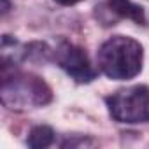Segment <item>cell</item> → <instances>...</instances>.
I'll use <instances>...</instances> for the list:
<instances>
[{"label":"cell","mask_w":149,"mask_h":149,"mask_svg":"<svg viewBox=\"0 0 149 149\" xmlns=\"http://www.w3.org/2000/svg\"><path fill=\"white\" fill-rule=\"evenodd\" d=\"M53 98L51 88L33 74L4 72L2 79V104L9 109L42 107Z\"/></svg>","instance_id":"obj_2"},{"label":"cell","mask_w":149,"mask_h":149,"mask_svg":"<svg viewBox=\"0 0 149 149\" xmlns=\"http://www.w3.org/2000/svg\"><path fill=\"white\" fill-rule=\"evenodd\" d=\"M109 114L118 123L139 125L149 121V88L144 84L119 90L105 98Z\"/></svg>","instance_id":"obj_3"},{"label":"cell","mask_w":149,"mask_h":149,"mask_svg":"<svg viewBox=\"0 0 149 149\" xmlns=\"http://www.w3.org/2000/svg\"><path fill=\"white\" fill-rule=\"evenodd\" d=\"M54 2H58L61 6H76V4L83 2V0H54Z\"/></svg>","instance_id":"obj_7"},{"label":"cell","mask_w":149,"mask_h":149,"mask_svg":"<svg viewBox=\"0 0 149 149\" xmlns=\"http://www.w3.org/2000/svg\"><path fill=\"white\" fill-rule=\"evenodd\" d=\"M97 60L104 76H107L109 79L125 81L133 79L142 70L144 51L135 39L114 35L100 46Z\"/></svg>","instance_id":"obj_1"},{"label":"cell","mask_w":149,"mask_h":149,"mask_svg":"<svg viewBox=\"0 0 149 149\" xmlns=\"http://www.w3.org/2000/svg\"><path fill=\"white\" fill-rule=\"evenodd\" d=\"M109 6L114 13H118L119 16L123 18H128V19H133L135 23L139 25H144L146 23V18H144V9L130 0H109Z\"/></svg>","instance_id":"obj_5"},{"label":"cell","mask_w":149,"mask_h":149,"mask_svg":"<svg viewBox=\"0 0 149 149\" xmlns=\"http://www.w3.org/2000/svg\"><path fill=\"white\" fill-rule=\"evenodd\" d=\"M7 11H9V2H7V0H4V9H2V13L6 14Z\"/></svg>","instance_id":"obj_8"},{"label":"cell","mask_w":149,"mask_h":149,"mask_svg":"<svg viewBox=\"0 0 149 149\" xmlns=\"http://www.w3.org/2000/svg\"><path fill=\"white\" fill-rule=\"evenodd\" d=\"M56 61L77 83H91L97 77V70L90 63V58L84 49H81L79 46L63 42L56 49Z\"/></svg>","instance_id":"obj_4"},{"label":"cell","mask_w":149,"mask_h":149,"mask_svg":"<svg viewBox=\"0 0 149 149\" xmlns=\"http://www.w3.org/2000/svg\"><path fill=\"white\" fill-rule=\"evenodd\" d=\"M54 140V132L51 126H46V125H39V126H33L28 133V139H26V144L33 149H44L47 146H51Z\"/></svg>","instance_id":"obj_6"}]
</instances>
